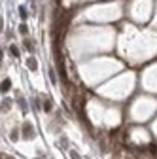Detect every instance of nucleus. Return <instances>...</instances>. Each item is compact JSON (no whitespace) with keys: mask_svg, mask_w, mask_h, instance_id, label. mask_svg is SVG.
I'll use <instances>...</instances> for the list:
<instances>
[{"mask_svg":"<svg viewBox=\"0 0 157 159\" xmlns=\"http://www.w3.org/2000/svg\"><path fill=\"white\" fill-rule=\"evenodd\" d=\"M10 53L13 57H19V49H17V45H10Z\"/></svg>","mask_w":157,"mask_h":159,"instance_id":"nucleus-4","label":"nucleus"},{"mask_svg":"<svg viewBox=\"0 0 157 159\" xmlns=\"http://www.w3.org/2000/svg\"><path fill=\"white\" fill-rule=\"evenodd\" d=\"M2 57H4V51H2V49H0V61H2Z\"/></svg>","mask_w":157,"mask_h":159,"instance_id":"nucleus-14","label":"nucleus"},{"mask_svg":"<svg viewBox=\"0 0 157 159\" xmlns=\"http://www.w3.org/2000/svg\"><path fill=\"white\" fill-rule=\"evenodd\" d=\"M2 104H4V110H10V106H11V101H4Z\"/></svg>","mask_w":157,"mask_h":159,"instance_id":"nucleus-11","label":"nucleus"},{"mask_svg":"<svg viewBox=\"0 0 157 159\" xmlns=\"http://www.w3.org/2000/svg\"><path fill=\"white\" fill-rule=\"evenodd\" d=\"M25 47H27L28 51H32V49H34V45H32V42H30V40H27V42H25Z\"/></svg>","mask_w":157,"mask_h":159,"instance_id":"nucleus-9","label":"nucleus"},{"mask_svg":"<svg viewBox=\"0 0 157 159\" xmlns=\"http://www.w3.org/2000/svg\"><path fill=\"white\" fill-rule=\"evenodd\" d=\"M17 99H19V104H21V110H23V112H27V104H25V99L21 97V95H19V97H17Z\"/></svg>","mask_w":157,"mask_h":159,"instance_id":"nucleus-6","label":"nucleus"},{"mask_svg":"<svg viewBox=\"0 0 157 159\" xmlns=\"http://www.w3.org/2000/svg\"><path fill=\"white\" fill-rule=\"evenodd\" d=\"M27 67H28L30 70H36V68H38V61H36L34 57H28V59H27Z\"/></svg>","mask_w":157,"mask_h":159,"instance_id":"nucleus-3","label":"nucleus"},{"mask_svg":"<svg viewBox=\"0 0 157 159\" xmlns=\"http://www.w3.org/2000/svg\"><path fill=\"white\" fill-rule=\"evenodd\" d=\"M19 32H21V34H27V32H28V27H27L25 23H23V25L19 27Z\"/></svg>","mask_w":157,"mask_h":159,"instance_id":"nucleus-8","label":"nucleus"},{"mask_svg":"<svg viewBox=\"0 0 157 159\" xmlns=\"http://www.w3.org/2000/svg\"><path fill=\"white\" fill-rule=\"evenodd\" d=\"M17 136H19V131L13 129V131H11V140H17Z\"/></svg>","mask_w":157,"mask_h":159,"instance_id":"nucleus-10","label":"nucleus"},{"mask_svg":"<svg viewBox=\"0 0 157 159\" xmlns=\"http://www.w3.org/2000/svg\"><path fill=\"white\" fill-rule=\"evenodd\" d=\"M0 159H2V157H0Z\"/></svg>","mask_w":157,"mask_h":159,"instance_id":"nucleus-16","label":"nucleus"},{"mask_svg":"<svg viewBox=\"0 0 157 159\" xmlns=\"http://www.w3.org/2000/svg\"><path fill=\"white\" fill-rule=\"evenodd\" d=\"M70 157H72V159H82V157H80V155H78V153H76V152H74V150H72V152H70Z\"/></svg>","mask_w":157,"mask_h":159,"instance_id":"nucleus-12","label":"nucleus"},{"mask_svg":"<svg viewBox=\"0 0 157 159\" xmlns=\"http://www.w3.org/2000/svg\"><path fill=\"white\" fill-rule=\"evenodd\" d=\"M49 78H51V82L55 84V74H53V70H49Z\"/></svg>","mask_w":157,"mask_h":159,"instance_id":"nucleus-13","label":"nucleus"},{"mask_svg":"<svg viewBox=\"0 0 157 159\" xmlns=\"http://www.w3.org/2000/svg\"><path fill=\"white\" fill-rule=\"evenodd\" d=\"M10 87H11V80H10V78H6L4 82L0 84V91H2V93H8V91H10Z\"/></svg>","mask_w":157,"mask_h":159,"instance_id":"nucleus-2","label":"nucleus"},{"mask_svg":"<svg viewBox=\"0 0 157 159\" xmlns=\"http://www.w3.org/2000/svg\"><path fill=\"white\" fill-rule=\"evenodd\" d=\"M51 108H53V106H51V101L48 99V101H45V102H44V110H45V112H49V110H51Z\"/></svg>","mask_w":157,"mask_h":159,"instance_id":"nucleus-7","label":"nucleus"},{"mask_svg":"<svg viewBox=\"0 0 157 159\" xmlns=\"http://www.w3.org/2000/svg\"><path fill=\"white\" fill-rule=\"evenodd\" d=\"M0 32H2V17H0Z\"/></svg>","mask_w":157,"mask_h":159,"instance_id":"nucleus-15","label":"nucleus"},{"mask_svg":"<svg viewBox=\"0 0 157 159\" xmlns=\"http://www.w3.org/2000/svg\"><path fill=\"white\" fill-rule=\"evenodd\" d=\"M23 135H25V138H32L34 136V129H32V125H30L28 121L23 123Z\"/></svg>","mask_w":157,"mask_h":159,"instance_id":"nucleus-1","label":"nucleus"},{"mask_svg":"<svg viewBox=\"0 0 157 159\" xmlns=\"http://www.w3.org/2000/svg\"><path fill=\"white\" fill-rule=\"evenodd\" d=\"M19 15H21V19H27V17H28V13H27V8H25V6L19 8Z\"/></svg>","mask_w":157,"mask_h":159,"instance_id":"nucleus-5","label":"nucleus"}]
</instances>
